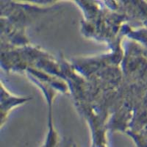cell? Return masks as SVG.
<instances>
[{
	"instance_id": "6da1fadb",
	"label": "cell",
	"mask_w": 147,
	"mask_h": 147,
	"mask_svg": "<svg viewBox=\"0 0 147 147\" xmlns=\"http://www.w3.org/2000/svg\"><path fill=\"white\" fill-rule=\"evenodd\" d=\"M30 98L26 97H17L13 96L4 88L2 83V98H1V124L3 126L5 119H7V115L11 110L19 105L24 104L28 102Z\"/></svg>"
}]
</instances>
